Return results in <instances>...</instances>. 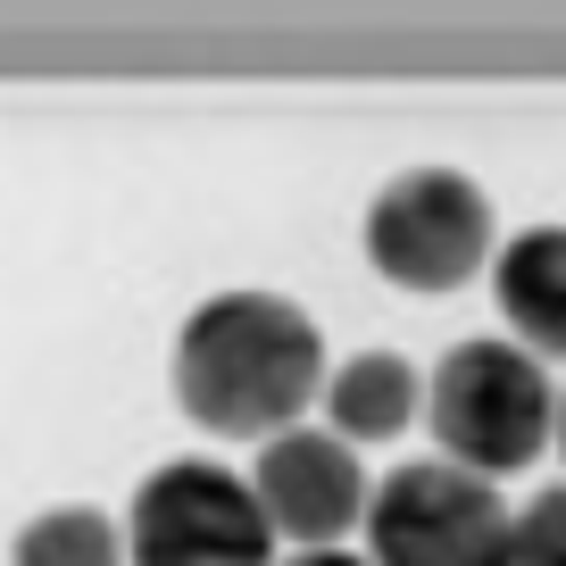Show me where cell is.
I'll list each match as a JSON object with an SVG mask.
<instances>
[{"label":"cell","mask_w":566,"mask_h":566,"mask_svg":"<svg viewBox=\"0 0 566 566\" xmlns=\"http://www.w3.org/2000/svg\"><path fill=\"white\" fill-rule=\"evenodd\" d=\"M292 566H375V558H350V549H301Z\"/></svg>","instance_id":"obj_11"},{"label":"cell","mask_w":566,"mask_h":566,"mask_svg":"<svg viewBox=\"0 0 566 566\" xmlns=\"http://www.w3.org/2000/svg\"><path fill=\"white\" fill-rule=\"evenodd\" d=\"M250 492H259L275 542H308V549H334L342 533L375 509L350 442H342V433H308V424H292V433H275V442L259 450Z\"/></svg>","instance_id":"obj_6"},{"label":"cell","mask_w":566,"mask_h":566,"mask_svg":"<svg viewBox=\"0 0 566 566\" xmlns=\"http://www.w3.org/2000/svg\"><path fill=\"white\" fill-rule=\"evenodd\" d=\"M325 391V334L283 292H217L176 342V400L226 442H275Z\"/></svg>","instance_id":"obj_1"},{"label":"cell","mask_w":566,"mask_h":566,"mask_svg":"<svg viewBox=\"0 0 566 566\" xmlns=\"http://www.w3.org/2000/svg\"><path fill=\"white\" fill-rule=\"evenodd\" d=\"M367 259L400 292H459L492 259V200L459 167H408L367 209Z\"/></svg>","instance_id":"obj_5"},{"label":"cell","mask_w":566,"mask_h":566,"mask_svg":"<svg viewBox=\"0 0 566 566\" xmlns=\"http://www.w3.org/2000/svg\"><path fill=\"white\" fill-rule=\"evenodd\" d=\"M424 424L450 467L467 475H516L558 442V391L525 342H459L424 384Z\"/></svg>","instance_id":"obj_2"},{"label":"cell","mask_w":566,"mask_h":566,"mask_svg":"<svg viewBox=\"0 0 566 566\" xmlns=\"http://www.w3.org/2000/svg\"><path fill=\"white\" fill-rule=\"evenodd\" d=\"M134 566H275V525L259 492L209 459H167L134 492Z\"/></svg>","instance_id":"obj_4"},{"label":"cell","mask_w":566,"mask_h":566,"mask_svg":"<svg viewBox=\"0 0 566 566\" xmlns=\"http://www.w3.org/2000/svg\"><path fill=\"white\" fill-rule=\"evenodd\" d=\"M325 417L342 442H391L408 417H424V375L400 350H358L325 375Z\"/></svg>","instance_id":"obj_8"},{"label":"cell","mask_w":566,"mask_h":566,"mask_svg":"<svg viewBox=\"0 0 566 566\" xmlns=\"http://www.w3.org/2000/svg\"><path fill=\"white\" fill-rule=\"evenodd\" d=\"M516 566H566V483L516 509Z\"/></svg>","instance_id":"obj_10"},{"label":"cell","mask_w":566,"mask_h":566,"mask_svg":"<svg viewBox=\"0 0 566 566\" xmlns=\"http://www.w3.org/2000/svg\"><path fill=\"white\" fill-rule=\"evenodd\" d=\"M125 558L134 549L117 542V525L101 509H51L18 533V558L9 566H125Z\"/></svg>","instance_id":"obj_9"},{"label":"cell","mask_w":566,"mask_h":566,"mask_svg":"<svg viewBox=\"0 0 566 566\" xmlns=\"http://www.w3.org/2000/svg\"><path fill=\"white\" fill-rule=\"evenodd\" d=\"M558 450H566V391H558Z\"/></svg>","instance_id":"obj_12"},{"label":"cell","mask_w":566,"mask_h":566,"mask_svg":"<svg viewBox=\"0 0 566 566\" xmlns=\"http://www.w3.org/2000/svg\"><path fill=\"white\" fill-rule=\"evenodd\" d=\"M500 317L533 358H566V226H525L492 266Z\"/></svg>","instance_id":"obj_7"},{"label":"cell","mask_w":566,"mask_h":566,"mask_svg":"<svg viewBox=\"0 0 566 566\" xmlns=\"http://www.w3.org/2000/svg\"><path fill=\"white\" fill-rule=\"evenodd\" d=\"M367 558L375 566H516V516L483 475L450 459H424L384 475L367 509Z\"/></svg>","instance_id":"obj_3"}]
</instances>
